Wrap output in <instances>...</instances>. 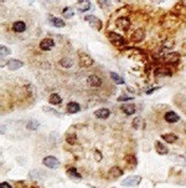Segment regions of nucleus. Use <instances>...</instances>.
Here are the masks:
<instances>
[{"mask_svg":"<svg viewBox=\"0 0 186 188\" xmlns=\"http://www.w3.org/2000/svg\"><path fill=\"white\" fill-rule=\"evenodd\" d=\"M0 188H11V186L8 182H2L0 183Z\"/></svg>","mask_w":186,"mask_h":188,"instance_id":"72a5a7b5","label":"nucleus"},{"mask_svg":"<svg viewBox=\"0 0 186 188\" xmlns=\"http://www.w3.org/2000/svg\"><path fill=\"white\" fill-rule=\"evenodd\" d=\"M122 111L125 113V115H133L134 112H135V106H134V104H124V105H122Z\"/></svg>","mask_w":186,"mask_h":188,"instance_id":"ddd939ff","label":"nucleus"},{"mask_svg":"<svg viewBox=\"0 0 186 188\" xmlns=\"http://www.w3.org/2000/svg\"><path fill=\"white\" fill-rule=\"evenodd\" d=\"M140 182H142V177H140V176H129V177H127V178L122 182V184H123L124 187H135V186H138Z\"/></svg>","mask_w":186,"mask_h":188,"instance_id":"f03ea898","label":"nucleus"},{"mask_svg":"<svg viewBox=\"0 0 186 188\" xmlns=\"http://www.w3.org/2000/svg\"><path fill=\"white\" fill-rule=\"evenodd\" d=\"M66 141L68 142V145H76V142H77V137H76V135L67 133V136H66Z\"/></svg>","mask_w":186,"mask_h":188,"instance_id":"cd10ccee","label":"nucleus"},{"mask_svg":"<svg viewBox=\"0 0 186 188\" xmlns=\"http://www.w3.org/2000/svg\"><path fill=\"white\" fill-rule=\"evenodd\" d=\"M54 46H55V41L50 37H46V39L41 40V42H40V49L42 51H50Z\"/></svg>","mask_w":186,"mask_h":188,"instance_id":"39448f33","label":"nucleus"},{"mask_svg":"<svg viewBox=\"0 0 186 188\" xmlns=\"http://www.w3.org/2000/svg\"><path fill=\"white\" fill-rule=\"evenodd\" d=\"M130 100H133V97L131 96H127V95H122V96L118 97L119 102H122V101H130Z\"/></svg>","mask_w":186,"mask_h":188,"instance_id":"2f4dec72","label":"nucleus"},{"mask_svg":"<svg viewBox=\"0 0 186 188\" xmlns=\"http://www.w3.org/2000/svg\"><path fill=\"white\" fill-rule=\"evenodd\" d=\"M0 51H2V56H4V55H9V54H11V51H10V49H9V48H5V46H2V48H0Z\"/></svg>","mask_w":186,"mask_h":188,"instance_id":"7c9ffc66","label":"nucleus"},{"mask_svg":"<svg viewBox=\"0 0 186 188\" xmlns=\"http://www.w3.org/2000/svg\"><path fill=\"white\" fill-rule=\"evenodd\" d=\"M107 36H108L109 41L113 42V44H115V45H125V44H127V40H125L122 35H119V34H117V32L109 31V32L107 34Z\"/></svg>","mask_w":186,"mask_h":188,"instance_id":"f257e3e1","label":"nucleus"},{"mask_svg":"<svg viewBox=\"0 0 186 188\" xmlns=\"http://www.w3.org/2000/svg\"><path fill=\"white\" fill-rule=\"evenodd\" d=\"M60 65H61V66H63V67H72L73 62H72V60H71V59H68V58H63V59H61V60H60Z\"/></svg>","mask_w":186,"mask_h":188,"instance_id":"a878e982","label":"nucleus"},{"mask_svg":"<svg viewBox=\"0 0 186 188\" xmlns=\"http://www.w3.org/2000/svg\"><path fill=\"white\" fill-rule=\"evenodd\" d=\"M62 15L65 16V19H71L75 15V9L71 8V6H67L62 10Z\"/></svg>","mask_w":186,"mask_h":188,"instance_id":"5701e85b","label":"nucleus"},{"mask_svg":"<svg viewBox=\"0 0 186 188\" xmlns=\"http://www.w3.org/2000/svg\"><path fill=\"white\" fill-rule=\"evenodd\" d=\"M115 25H117V28H119L120 30L127 31V30H129V28H130V21H129L128 18L122 16V18H118V19L115 20Z\"/></svg>","mask_w":186,"mask_h":188,"instance_id":"423d86ee","label":"nucleus"},{"mask_svg":"<svg viewBox=\"0 0 186 188\" xmlns=\"http://www.w3.org/2000/svg\"><path fill=\"white\" fill-rule=\"evenodd\" d=\"M111 77H112V80H113L115 83H118V85H123V83H124V79H123L122 76H119L117 72H111Z\"/></svg>","mask_w":186,"mask_h":188,"instance_id":"393cba45","label":"nucleus"},{"mask_svg":"<svg viewBox=\"0 0 186 188\" xmlns=\"http://www.w3.org/2000/svg\"><path fill=\"white\" fill-rule=\"evenodd\" d=\"M76 6H77L78 11L84 13V11H87L91 8V2H88V0H86V2H77Z\"/></svg>","mask_w":186,"mask_h":188,"instance_id":"2eb2a0df","label":"nucleus"},{"mask_svg":"<svg viewBox=\"0 0 186 188\" xmlns=\"http://www.w3.org/2000/svg\"><path fill=\"white\" fill-rule=\"evenodd\" d=\"M124 160H125V162L128 163V164H136V158H135V156L134 155H127L125 157H124Z\"/></svg>","mask_w":186,"mask_h":188,"instance_id":"c85d7f7f","label":"nucleus"},{"mask_svg":"<svg viewBox=\"0 0 186 188\" xmlns=\"http://www.w3.org/2000/svg\"><path fill=\"white\" fill-rule=\"evenodd\" d=\"M95 155H96V161H97V162H99V161L102 160V155H101V152H99V151H95Z\"/></svg>","mask_w":186,"mask_h":188,"instance_id":"473e14b6","label":"nucleus"},{"mask_svg":"<svg viewBox=\"0 0 186 188\" xmlns=\"http://www.w3.org/2000/svg\"><path fill=\"white\" fill-rule=\"evenodd\" d=\"M49 102L51 105H60L62 102V99H61V96L59 95V93H51L50 97H49Z\"/></svg>","mask_w":186,"mask_h":188,"instance_id":"6ab92c4d","label":"nucleus"},{"mask_svg":"<svg viewBox=\"0 0 186 188\" xmlns=\"http://www.w3.org/2000/svg\"><path fill=\"white\" fill-rule=\"evenodd\" d=\"M42 110H43L45 112H49V113H51V115L56 116V117H62V113H60L57 110L51 109V107H49V106H43V107H42Z\"/></svg>","mask_w":186,"mask_h":188,"instance_id":"b1692460","label":"nucleus"},{"mask_svg":"<svg viewBox=\"0 0 186 188\" xmlns=\"http://www.w3.org/2000/svg\"><path fill=\"white\" fill-rule=\"evenodd\" d=\"M50 20H51L52 25H54V26H56V28H65V25H66V23H65L62 19H60V18L50 16Z\"/></svg>","mask_w":186,"mask_h":188,"instance_id":"412c9836","label":"nucleus"},{"mask_svg":"<svg viewBox=\"0 0 186 188\" xmlns=\"http://www.w3.org/2000/svg\"><path fill=\"white\" fill-rule=\"evenodd\" d=\"M78 58H79V62H81V65L82 66H84V67H89V66H92L93 65V59L89 56V55H87V54H84V53H79L78 54Z\"/></svg>","mask_w":186,"mask_h":188,"instance_id":"0eeeda50","label":"nucleus"},{"mask_svg":"<svg viewBox=\"0 0 186 188\" xmlns=\"http://www.w3.org/2000/svg\"><path fill=\"white\" fill-rule=\"evenodd\" d=\"M6 65H8L9 70L14 71V70H18V69L22 67V66H24V62H22L21 60H18V59H11V60H9V61L6 62Z\"/></svg>","mask_w":186,"mask_h":188,"instance_id":"1a4fd4ad","label":"nucleus"},{"mask_svg":"<svg viewBox=\"0 0 186 188\" xmlns=\"http://www.w3.org/2000/svg\"><path fill=\"white\" fill-rule=\"evenodd\" d=\"M84 20L86 21H88L89 23V25L92 26V28H95L96 30H101L102 29V26H103V24H102V21L98 19V18H96V16H93V15H87L86 18H84Z\"/></svg>","mask_w":186,"mask_h":188,"instance_id":"7ed1b4c3","label":"nucleus"},{"mask_svg":"<svg viewBox=\"0 0 186 188\" xmlns=\"http://www.w3.org/2000/svg\"><path fill=\"white\" fill-rule=\"evenodd\" d=\"M155 148H156V152L159 155H166L168 153V148L160 142V141H156L155 142Z\"/></svg>","mask_w":186,"mask_h":188,"instance_id":"4be33fe9","label":"nucleus"},{"mask_svg":"<svg viewBox=\"0 0 186 188\" xmlns=\"http://www.w3.org/2000/svg\"><path fill=\"white\" fill-rule=\"evenodd\" d=\"M164 118H165V121H166L168 123H175V122H177V121L180 120L179 115H177L176 112H174V111H168V112L165 113Z\"/></svg>","mask_w":186,"mask_h":188,"instance_id":"9b49d317","label":"nucleus"},{"mask_svg":"<svg viewBox=\"0 0 186 188\" xmlns=\"http://www.w3.org/2000/svg\"><path fill=\"white\" fill-rule=\"evenodd\" d=\"M79 110H81V106L77 104V102H68L67 104V112L68 113H77V112H79Z\"/></svg>","mask_w":186,"mask_h":188,"instance_id":"dca6fc26","label":"nucleus"},{"mask_svg":"<svg viewBox=\"0 0 186 188\" xmlns=\"http://www.w3.org/2000/svg\"><path fill=\"white\" fill-rule=\"evenodd\" d=\"M67 174H68V176H71L72 178H76V179H81V178H82V176L77 172V169H76V168H70V169L67 171Z\"/></svg>","mask_w":186,"mask_h":188,"instance_id":"bb28decb","label":"nucleus"},{"mask_svg":"<svg viewBox=\"0 0 186 188\" xmlns=\"http://www.w3.org/2000/svg\"><path fill=\"white\" fill-rule=\"evenodd\" d=\"M87 82H88V85L89 86H92V87H99V86H102V79L99 77V76H97V75H91V76H88V79H87Z\"/></svg>","mask_w":186,"mask_h":188,"instance_id":"6e6552de","label":"nucleus"},{"mask_svg":"<svg viewBox=\"0 0 186 188\" xmlns=\"http://www.w3.org/2000/svg\"><path fill=\"white\" fill-rule=\"evenodd\" d=\"M179 58H180V56H179V54H176V53H175V54H170V55L168 56V60H169L170 62H174V61L176 62V61H179Z\"/></svg>","mask_w":186,"mask_h":188,"instance_id":"c756f323","label":"nucleus"},{"mask_svg":"<svg viewBox=\"0 0 186 188\" xmlns=\"http://www.w3.org/2000/svg\"><path fill=\"white\" fill-rule=\"evenodd\" d=\"M120 176H123V169L122 168H119V167H112L111 169H109V177L111 178H119Z\"/></svg>","mask_w":186,"mask_h":188,"instance_id":"4468645a","label":"nucleus"},{"mask_svg":"<svg viewBox=\"0 0 186 188\" xmlns=\"http://www.w3.org/2000/svg\"><path fill=\"white\" fill-rule=\"evenodd\" d=\"M159 88H160V87H154V88H152V90H149V91H148L147 93H148V95H150V93H153L154 91H156V90H159Z\"/></svg>","mask_w":186,"mask_h":188,"instance_id":"f704fd0d","label":"nucleus"},{"mask_svg":"<svg viewBox=\"0 0 186 188\" xmlns=\"http://www.w3.org/2000/svg\"><path fill=\"white\" fill-rule=\"evenodd\" d=\"M161 138L168 143H174L177 141V136L174 135V133H165V135H161Z\"/></svg>","mask_w":186,"mask_h":188,"instance_id":"a211bd4d","label":"nucleus"},{"mask_svg":"<svg viewBox=\"0 0 186 188\" xmlns=\"http://www.w3.org/2000/svg\"><path fill=\"white\" fill-rule=\"evenodd\" d=\"M13 29L15 32H24L26 30V24L24 21H15L13 25Z\"/></svg>","mask_w":186,"mask_h":188,"instance_id":"f3484780","label":"nucleus"},{"mask_svg":"<svg viewBox=\"0 0 186 188\" xmlns=\"http://www.w3.org/2000/svg\"><path fill=\"white\" fill-rule=\"evenodd\" d=\"M42 163L46 166V167H49V168H59L60 167V162L56 157L54 156H47V157H45Z\"/></svg>","mask_w":186,"mask_h":188,"instance_id":"20e7f679","label":"nucleus"},{"mask_svg":"<svg viewBox=\"0 0 186 188\" xmlns=\"http://www.w3.org/2000/svg\"><path fill=\"white\" fill-rule=\"evenodd\" d=\"M133 127L135 128V130H142L143 127H144V121H143V118L142 117H135L134 120H133Z\"/></svg>","mask_w":186,"mask_h":188,"instance_id":"aec40b11","label":"nucleus"},{"mask_svg":"<svg viewBox=\"0 0 186 188\" xmlns=\"http://www.w3.org/2000/svg\"><path fill=\"white\" fill-rule=\"evenodd\" d=\"M111 115V111L108 109H99L95 112V116L97 118H101V120H104V118H108Z\"/></svg>","mask_w":186,"mask_h":188,"instance_id":"f8f14e48","label":"nucleus"},{"mask_svg":"<svg viewBox=\"0 0 186 188\" xmlns=\"http://www.w3.org/2000/svg\"><path fill=\"white\" fill-rule=\"evenodd\" d=\"M144 36H145V31L143 29H138L131 35V41L133 42H140V41L144 40Z\"/></svg>","mask_w":186,"mask_h":188,"instance_id":"9d476101","label":"nucleus"}]
</instances>
